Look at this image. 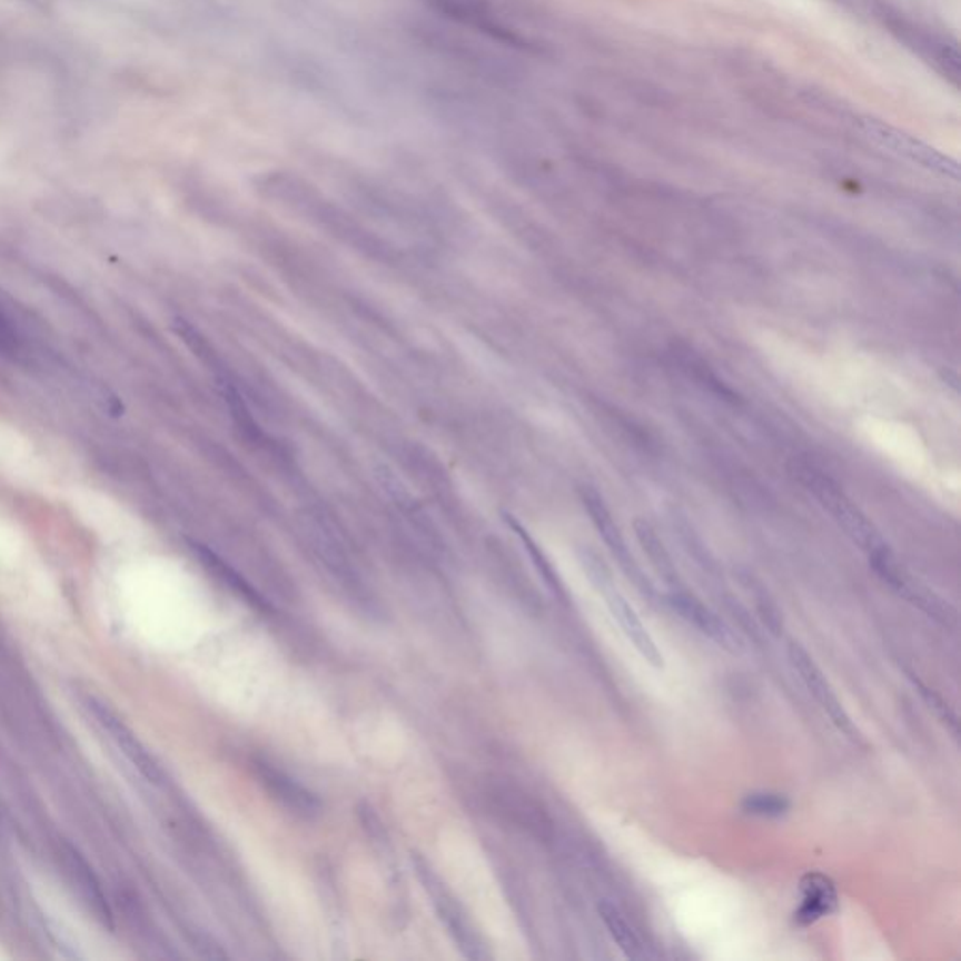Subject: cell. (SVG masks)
<instances>
[{
	"mask_svg": "<svg viewBox=\"0 0 961 961\" xmlns=\"http://www.w3.org/2000/svg\"><path fill=\"white\" fill-rule=\"evenodd\" d=\"M414 865L417 875H419L420 883H423V886L427 890V894L433 900L438 919L447 928L450 938L457 943L460 952L468 960H487L488 952L485 949L483 939H481L479 931L475 930L463 905L458 903L453 892L447 889V884L438 878V873L433 870V865L428 864L427 860L423 859V856H414Z\"/></svg>",
	"mask_w": 961,
	"mask_h": 961,
	"instance_id": "1",
	"label": "cell"
},
{
	"mask_svg": "<svg viewBox=\"0 0 961 961\" xmlns=\"http://www.w3.org/2000/svg\"><path fill=\"white\" fill-rule=\"evenodd\" d=\"M425 2L434 13L447 19L450 24L477 32L493 43L504 48L521 49V51L535 49L528 38L504 21V18L496 12V8L488 4V0H425Z\"/></svg>",
	"mask_w": 961,
	"mask_h": 961,
	"instance_id": "2",
	"label": "cell"
},
{
	"mask_svg": "<svg viewBox=\"0 0 961 961\" xmlns=\"http://www.w3.org/2000/svg\"><path fill=\"white\" fill-rule=\"evenodd\" d=\"M789 660H791V665L799 674L800 680L804 682L808 691L818 701L819 706L824 710V714L829 715L838 731L845 734L854 744H860L862 736H860L859 729L854 725L848 710L841 703L840 697L835 695L834 687L830 685L829 678L824 676L813 657L799 643H791L789 644Z\"/></svg>",
	"mask_w": 961,
	"mask_h": 961,
	"instance_id": "3",
	"label": "cell"
},
{
	"mask_svg": "<svg viewBox=\"0 0 961 961\" xmlns=\"http://www.w3.org/2000/svg\"><path fill=\"white\" fill-rule=\"evenodd\" d=\"M87 709L97 717L100 727L109 734V739L113 740L120 753L130 761L139 774L143 775L145 780L152 785L166 783V774L160 763L152 757V753L145 747L143 742L133 734L132 729L128 727L125 721L120 720L119 715L115 714L113 710H109L106 704L92 697L87 699Z\"/></svg>",
	"mask_w": 961,
	"mask_h": 961,
	"instance_id": "4",
	"label": "cell"
},
{
	"mask_svg": "<svg viewBox=\"0 0 961 961\" xmlns=\"http://www.w3.org/2000/svg\"><path fill=\"white\" fill-rule=\"evenodd\" d=\"M57 859H59L62 875L70 884L73 894L78 895L79 901L89 909V913H92L95 919L100 920L108 928H113V914L109 909L108 898L103 894L102 883L97 878L95 870L90 868L89 862L85 860L83 854L79 853L78 849H73L72 845L62 843Z\"/></svg>",
	"mask_w": 961,
	"mask_h": 961,
	"instance_id": "5",
	"label": "cell"
},
{
	"mask_svg": "<svg viewBox=\"0 0 961 961\" xmlns=\"http://www.w3.org/2000/svg\"><path fill=\"white\" fill-rule=\"evenodd\" d=\"M667 603L674 613L678 614L680 618L693 625L699 633H703L704 637H709L712 643L717 644L721 648L729 650V652H740L742 650V641L736 635V631L725 620L721 618L720 614L706 607L703 601H699L693 595L684 594V592H673V594H668Z\"/></svg>",
	"mask_w": 961,
	"mask_h": 961,
	"instance_id": "6",
	"label": "cell"
},
{
	"mask_svg": "<svg viewBox=\"0 0 961 961\" xmlns=\"http://www.w3.org/2000/svg\"><path fill=\"white\" fill-rule=\"evenodd\" d=\"M254 769H256V774H258V780L261 781L265 791L277 802H280L286 810L305 819H313L321 813V802H319L318 796L313 791H308L307 787H303L299 781L284 774L283 770H277L273 764L265 763V761H258Z\"/></svg>",
	"mask_w": 961,
	"mask_h": 961,
	"instance_id": "7",
	"label": "cell"
},
{
	"mask_svg": "<svg viewBox=\"0 0 961 961\" xmlns=\"http://www.w3.org/2000/svg\"><path fill=\"white\" fill-rule=\"evenodd\" d=\"M878 571L883 575L884 581L903 597L909 601L914 607H919L922 613L928 614L931 620H935L939 624L954 625L955 611L950 607L947 601L941 600L939 595L933 594L931 590L925 588L922 584L917 583L913 578L908 577L900 567L889 564L886 558L875 562Z\"/></svg>",
	"mask_w": 961,
	"mask_h": 961,
	"instance_id": "8",
	"label": "cell"
},
{
	"mask_svg": "<svg viewBox=\"0 0 961 961\" xmlns=\"http://www.w3.org/2000/svg\"><path fill=\"white\" fill-rule=\"evenodd\" d=\"M600 592L605 595L608 611L613 614V618L618 622L627 641L635 646L638 654L643 655V660L654 668L665 667V660H663L660 646L655 644L654 637L650 635V631L646 630L643 620L638 618L635 608L631 607L630 603L624 600V595H620L618 590L614 588L613 583L603 586V588H600Z\"/></svg>",
	"mask_w": 961,
	"mask_h": 961,
	"instance_id": "9",
	"label": "cell"
},
{
	"mask_svg": "<svg viewBox=\"0 0 961 961\" xmlns=\"http://www.w3.org/2000/svg\"><path fill=\"white\" fill-rule=\"evenodd\" d=\"M835 905H838V895L830 879L821 873L805 875L802 883V905L796 913L800 924H811L815 920L823 919L824 914L834 911Z\"/></svg>",
	"mask_w": 961,
	"mask_h": 961,
	"instance_id": "10",
	"label": "cell"
},
{
	"mask_svg": "<svg viewBox=\"0 0 961 961\" xmlns=\"http://www.w3.org/2000/svg\"><path fill=\"white\" fill-rule=\"evenodd\" d=\"M597 911H600L601 920L607 925L611 938L616 941L620 950L627 958H633V960H643V958H646L643 941L638 938L637 931L631 928L624 914L620 913V909L614 908L613 903H608V901H603V903H600Z\"/></svg>",
	"mask_w": 961,
	"mask_h": 961,
	"instance_id": "11",
	"label": "cell"
},
{
	"mask_svg": "<svg viewBox=\"0 0 961 961\" xmlns=\"http://www.w3.org/2000/svg\"><path fill=\"white\" fill-rule=\"evenodd\" d=\"M789 808L791 802L783 794L753 793L742 802V810L757 818H781L787 813Z\"/></svg>",
	"mask_w": 961,
	"mask_h": 961,
	"instance_id": "12",
	"label": "cell"
},
{
	"mask_svg": "<svg viewBox=\"0 0 961 961\" xmlns=\"http://www.w3.org/2000/svg\"><path fill=\"white\" fill-rule=\"evenodd\" d=\"M909 678L913 680L914 687L919 690L925 704L938 714L939 720L943 721L944 725H949L952 733L958 734V717L954 710L950 709V704L939 695L938 691L931 690L930 685H925L914 674H909Z\"/></svg>",
	"mask_w": 961,
	"mask_h": 961,
	"instance_id": "13",
	"label": "cell"
}]
</instances>
